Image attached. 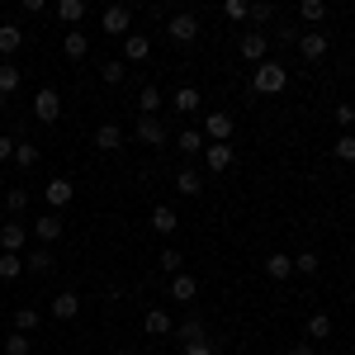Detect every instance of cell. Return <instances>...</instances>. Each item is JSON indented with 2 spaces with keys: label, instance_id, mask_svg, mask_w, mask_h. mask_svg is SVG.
Here are the masks:
<instances>
[{
  "label": "cell",
  "instance_id": "6da1fadb",
  "mask_svg": "<svg viewBox=\"0 0 355 355\" xmlns=\"http://www.w3.org/2000/svg\"><path fill=\"white\" fill-rule=\"evenodd\" d=\"M284 85H289V71H284L279 62H270V57L251 71V90H256V95H279Z\"/></svg>",
  "mask_w": 355,
  "mask_h": 355
},
{
  "label": "cell",
  "instance_id": "7a4b0ae2",
  "mask_svg": "<svg viewBox=\"0 0 355 355\" xmlns=\"http://www.w3.org/2000/svg\"><path fill=\"white\" fill-rule=\"evenodd\" d=\"M33 119H38V123H57V119H62V95H57L53 85H38V95H33Z\"/></svg>",
  "mask_w": 355,
  "mask_h": 355
},
{
  "label": "cell",
  "instance_id": "3957f363",
  "mask_svg": "<svg viewBox=\"0 0 355 355\" xmlns=\"http://www.w3.org/2000/svg\"><path fill=\"white\" fill-rule=\"evenodd\" d=\"M100 28H105L110 38H128V33H133V10H128V5H110V10L100 15Z\"/></svg>",
  "mask_w": 355,
  "mask_h": 355
},
{
  "label": "cell",
  "instance_id": "277c9868",
  "mask_svg": "<svg viewBox=\"0 0 355 355\" xmlns=\"http://www.w3.org/2000/svg\"><path fill=\"white\" fill-rule=\"evenodd\" d=\"M166 38H175V43H194V38H199V19H194L190 10H175V15L166 19Z\"/></svg>",
  "mask_w": 355,
  "mask_h": 355
},
{
  "label": "cell",
  "instance_id": "5b68a950",
  "mask_svg": "<svg viewBox=\"0 0 355 355\" xmlns=\"http://www.w3.org/2000/svg\"><path fill=\"white\" fill-rule=\"evenodd\" d=\"M137 142H147V147H166L171 142V133H166V123L157 119V114H137Z\"/></svg>",
  "mask_w": 355,
  "mask_h": 355
},
{
  "label": "cell",
  "instance_id": "8992f818",
  "mask_svg": "<svg viewBox=\"0 0 355 355\" xmlns=\"http://www.w3.org/2000/svg\"><path fill=\"white\" fill-rule=\"evenodd\" d=\"M237 48H242L246 62H256V67H261V62H266V53H270V38H266V28H246Z\"/></svg>",
  "mask_w": 355,
  "mask_h": 355
},
{
  "label": "cell",
  "instance_id": "52a82bcc",
  "mask_svg": "<svg viewBox=\"0 0 355 355\" xmlns=\"http://www.w3.org/2000/svg\"><path fill=\"white\" fill-rule=\"evenodd\" d=\"M232 128H237V119L232 114H204V142H227L232 137Z\"/></svg>",
  "mask_w": 355,
  "mask_h": 355
},
{
  "label": "cell",
  "instance_id": "ba28073f",
  "mask_svg": "<svg viewBox=\"0 0 355 355\" xmlns=\"http://www.w3.org/2000/svg\"><path fill=\"white\" fill-rule=\"evenodd\" d=\"M294 43H299L303 62H322V57H327V48H331V38L322 33V28H313V33H303V38H294Z\"/></svg>",
  "mask_w": 355,
  "mask_h": 355
},
{
  "label": "cell",
  "instance_id": "9c48e42d",
  "mask_svg": "<svg viewBox=\"0 0 355 355\" xmlns=\"http://www.w3.org/2000/svg\"><path fill=\"white\" fill-rule=\"evenodd\" d=\"M43 199H48V204H53V209H67V204H71V199H76V185H71V180H67V175H53V180H48V185H43Z\"/></svg>",
  "mask_w": 355,
  "mask_h": 355
},
{
  "label": "cell",
  "instance_id": "30bf717a",
  "mask_svg": "<svg viewBox=\"0 0 355 355\" xmlns=\"http://www.w3.org/2000/svg\"><path fill=\"white\" fill-rule=\"evenodd\" d=\"M24 270H28V275H38V279H43V275H53V270H57L53 246H33V251L24 256Z\"/></svg>",
  "mask_w": 355,
  "mask_h": 355
},
{
  "label": "cell",
  "instance_id": "8fae6325",
  "mask_svg": "<svg viewBox=\"0 0 355 355\" xmlns=\"http://www.w3.org/2000/svg\"><path fill=\"white\" fill-rule=\"evenodd\" d=\"M24 246H28V227H24V223H5V227H0V251L19 256Z\"/></svg>",
  "mask_w": 355,
  "mask_h": 355
},
{
  "label": "cell",
  "instance_id": "7c38bea8",
  "mask_svg": "<svg viewBox=\"0 0 355 355\" xmlns=\"http://www.w3.org/2000/svg\"><path fill=\"white\" fill-rule=\"evenodd\" d=\"M171 299H180V303H194V299H199V279H194L190 270L171 275Z\"/></svg>",
  "mask_w": 355,
  "mask_h": 355
},
{
  "label": "cell",
  "instance_id": "4fadbf2b",
  "mask_svg": "<svg viewBox=\"0 0 355 355\" xmlns=\"http://www.w3.org/2000/svg\"><path fill=\"white\" fill-rule=\"evenodd\" d=\"M232 162H237V152H232L227 142H209V147H204V166H209V171H227Z\"/></svg>",
  "mask_w": 355,
  "mask_h": 355
},
{
  "label": "cell",
  "instance_id": "5bb4252c",
  "mask_svg": "<svg viewBox=\"0 0 355 355\" xmlns=\"http://www.w3.org/2000/svg\"><path fill=\"white\" fill-rule=\"evenodd\" d=\"M142 331H147V336H171V331H175V322H171V313H166V308H147Z\"/></svg>",
  "mask_w": 355,
  "mask_h": 355
},
{
  "label": "cell",
  "instance_id": "9a60e30c",
  "mask_svg": "<svg viewBox=\"0 0 355 355\" xmlns=\"http://www.w3.org/2000/svg\"><path fill=\"white\" fill-rule=\"evenodd\" d=\"M19 48H24V28L19 24H0V62H10Z\"/></svg>",
  "mask_w": 355,
  "mask_h": 355
},
{
  "label": "cell",
  "instance_id": "2e32d148",
  "mask_svg": "<svg viewBox=\"0 0 355 355\" xmlns=\"http://www.w3.org/2000/svg\"><path fill=\"white\" fill-rule=\"evenodd\" d=\"M152 57V38L147 33H128L123 38V62H147Z\"/></svg>",
  "mask_w": 355,
  "mask_h": 355
},
{
  "label": "cell",
  "instance_id": "e0dca14e",
  "mask_svg": "<svg viewBox=\"0 0 355 355\" xmlns=\"http://www.w3.org/2000/svg\"><path fill=\"white\" fill-rule=\"evenodd\" d=\"M62 53L71 57V62H81V57L90 53V38H85L81 28H67V33H62Z\"/></svg>",
  "mask_w": 355,
  "mask_h": 355
},
{
  "label": "cell",
  "instance_id": "ac0fdd59",
  "mask_svg": "<svg viewBox=\"0 0 355 355\" xmlns=\"http://www.w3.org/2000/svg\"><path fill=\"white\" fill-rule=\"evenodd\" d=\"M19 81H24V71H19L15 62H0V105H5V100L19 90Z\"/></svg>",
  "mask_w": 355,
  "mask_h": 355
},
{
  "label": "cell",
  "instance_id": "d6986e66",
  "mask_svg": "<svg viewBox=\"0 0 355 355\" xmlns=\"http://www.w3.org/2000/svg\"><path fill=\"white\" fill-rule=\"evenodd\" d=\"M95 147H100V152H119V147H123V128H119V123H100V128H95Z\"/></svg>",
  "mask_w": 355,
  "mask_h": 355
},
{
  "label": "cell",
  "instance_id": "ffe728a7",
  "mask_svg": "<svg viewBox=\"0 0 355 355\" xmlns=\"http://www.w3.org/2000/svg\"><path fill=\"white\" fill-rule=\"evenodd\" d=\"M175 227H180V218H175V209H171V204H157V209H152V232H162V237H171Z\"/></svg>",
  "mask_w": 355,
  "mask_h": 355
},
{
  "label": "cell",
  "instance_id": "44dd1931",
  "mask_svg": "<svg viewBox=\"0 0 355 355\" xmlns=\"http://www.w3.org/2000/svg\"><path fill=\"white\" fill-rule=\"evenodd\" d=\"M33 237H38L43 246H53L57 237H62V218H57V214H43V218L33 223Z\"/></svg>",
  "mask_w": 355,
  "mask_h": 355
},
{
  "label": "cell",
  "instance_id": "7402d4cb",
  "mask_svg": "<svg viewBox=\"0 0 355 355\" xmlns=\"http://www.w3.org/2000/svg\"><path fill=\"white\" fill-rule=\"evenodd\" d=\"M175 336H180V346H190V341H209V327H204V318H185L180 327H175Z\"/></svg>",
  "mask_w": 355,
  "mask_h": 355
},
{
  "label": "cell",
  "instance_id": "603a6c76",
  "mask_svg": "<svg viewBox=\"0 0 355 355\" xmlns=\"http://www.w3.org/2000/svg\"><path fill=\"white\" fill-rule=\"evenodd\" d=\"M85 15H90V5H85V0H62V5H57V19H62V24H71V28H81Z\"/></svg>",
  "mask_w": 355,
  "mask_h": 355
},
{
  "label": "cell",
  "instance_id": "cb8c5ba5",
  "mask_svg": "<svg viewBox=\"0 0 355 355\" xmlns=\"http://www.w3.org/2000/svg\"><path fill=\"white\" fill-rule=\"evenodd\" d=\"M76 313H81V299H76L71 289H67V294H57V299H53V318H57V322H71Z\"/></svg>",
  "mask_w": 355,
  "mask_h": 355
},
{
  "label": "cell",
  "instance_id": "d4e9b609",
  "mask_svg": "<svg viewBox=\"0 0 355 355\" xmlns=\"http://www.w3.org/2000/svg\"><path fill=\"white\" fill-rule=\"evenodd\" d=\"M266 275H270V279H289V275H294V256L270 251V256H266Z\"/></svg>",
  "mask_w": 355,
  "mask_h": 355
},
{
  "label": "cell",
  "instance_id": "484cf974",
  "mask_svg": "<svg viewBox=\"0 0 355 355\" xmlns=\"http://www.w3.org/2000/svg\"><path fill=\"white\" fill-rule=\"evenodd\" d=\"M303 336H308V341H327L331 336V318L327 313H313V318L303 322Z\"/></svg>",
  "mask_w": 355,
  "mask_h": 355
},
{
  "label": "cell",
  "instance_id": "4316f807",
  "mask_svg": "<svg viewBox=\"0 0 355 355\" xmlns=\"http://www.w3.org/2000/svg\"><path fill=\"white\" fill-rule=\"evenodd\" d=\"M171 105H175V114H199V90H194V85H180V90L171 95Z\"/></svg>",
  "mask_w": 355,
  "mask_h": 355
},
{
  "label": "cell",
  "instance_id": "83f0119b",
  "mask_svg": "<svg viewBox=\"0 0 355 355\" xmlns=\"http://www.w3.org/2000/svg\"><path fill=\"white\" fill-rule=\"evenodd\" d=\"M15 166H19V171H33V166H38V147H33L28 137H15Z\"/></svg>",
  "mask_w": 355,
  "mask_h": 355
},
{
  "label": "cell",
  "instance_id": "f1b7e54d",
  "mask_svg": "<svg viewBox=\"0 0 355 355\" xmlns=\"http://www.w3.org/2000/svg\"><path fill=\"white\" fill-rule=\"evenodd\" d=\"M175 190L180 194H204V175H199V171H194V166H185V171H180V175H175Z\"/></svg>",
  "mask_w": 355,
  "mask_h": 355
},
{
  "label": "cell",
  "instance_id": "f546056e",
  "mask_svg": "<svg viewBox=\"0 0 355 355\" xmlns=\"http://www.w3.org/2000/svg\"><path fill=\"white\" fill-rule=\"evenodd\" d=\"M100 76H105V85H123L128 81V62H123V57H110V62L100 67Z\"/></svg>",
  "mask_w": 355,
  "mask_h": 355
},
{
  "label": "cell",
  "instance_id": "4dcf8cb0",
  "mask_svg": "<svg viewBox=\"0 0 355 355\" xmlns=\"http://www.w3.org/2000/svg\"><path fill=\"white\" fill-rule=\"evenodd\" d=\"M175 147H180V152H190V157H204V147H209V142H204L199 128H185V133L175 137Z\"/></svg>",
  "mask_w": 355,
  "mask_h": 355
},
{
  "label": "cell",
  "instance_id": "1f68e13d",
  "mask_svg": "<svg viewBox=\"0 0 355 355\" xmlns=\"http://www.w3.org/2000/svg\"><path fill=\"white\" fill-rule=\"evenodd\" d=\"M299 19L318 28L322 19H327V5H322V0H303V5H299Z\"/></svg>",
  "mask_w": 355,
  "mask_h": 355
},
{
  "label": "cell",
  "instance_id": "d6a6232c",
  "mask_svg": "<svg viewBox=\"0 0 355 355\" xmlns=\"http://www.w3.org/2000/svg\"><path fill=\"white\" fill-rule=\"evenodd\" d=\"M157 270H166V275H180V270H185V256H180L175 246H166L162 256H157Z\"/></svg>",
  "mask_w": 355,
  "mask_h": 355
},
{
  "label": "cell",
  "instance_id": "836d02e7",
  "mask_svg": "<svg viewBox=\"0 0 355 355\" xmlns=\"http://www.w3.org/2000/svg\"><path fill=\"white\" fill-rule=\"evenodd\" d=\"M19 275H24V256L0 251V279H19Z\"/></svg>",
  "mask_w": 355,
  "mask_h": 355
},
{
  "label": "cell",
  "instance_id": "e575fe53",
  "mask_svg": "<svg viewBox=\"0 0 355 355\" xmlns=\"http://www.w3.org/2000/svg\"><path fill=\"white\" fill-rule=\"evenodd\" d=\"M318 270H322L318 251H299V256H294V275H318Z\"/></svg>",
  "mask_w": 355,
  "mask_h": 355
},
{
  "label": "cell",
  "instance_id": "d590c367",
  "mask_svg": "<svg viewBox=\"0 0 355 355\" xmlns=\"http://www.w3.org/2000/svg\"><path fill=\"white\" fill-rule=\"evenodd\" d=\"M331 157H336V162H346V166H351V162H355V133H341V137H336V147H331Z\"/></svg>",
  "mask_w": 355,
  "mask_h": 355
},
{
  "label": "cell",
  "instance_id": "8d00e7d4",
  "mask_svg": "<svg viewBox=\"0 0 355 355\" xmlns=\"http://www.w3.org/2000/svg\"><path fill=\"white\" fill-rule=\"evenodd\" d=\"M137 110H142V114H157V110H162V90H157V85H142V95H137Z\"/></svg>",
  "mask_w": 355,
  "mask_h": 355
},
{
  "label": "cell",
  "instance_id": "74e56055",
  "mask_svg": "<svg viewBox=\"0 0 355 355\" xmlns=\"http://www.w3.org/2000/svg\"><path fill=\"white\" fill-rule=\"evenodd\" d=\"M5 209H10V214H24V209H28V190H24V185H10V194H5Z\"/></svg>",
  "mask_w": 355,
  "mask_h": 355
},
{
  "label": "cell",
  "instance_id": "f35d334b",
  "mask_svg": "<svg viewBox=\"0 0 355 355\" xmlns=\"http://www.w3.org/2000/svg\"><path fill=\"white\" fill-rule=\"evenodd\" d=\"M33 351V341H28L24 331H10V336H5V355H28Z\"/></svg>",
  "mask_w": 355,
  "mask_h": 355
},
{
  "label": "cell",
  "instance_id": "ab89813d",
  "mask_svg": "<svg viewBox=\"0 0 355 355\" xmlns=\"http://www.w3.org/2000/svg\"><path fill=\"white\" fill-rule=\"evenodd\" d=\"M33 327H38V308H19V313H15V331H24V336H28Z\"/></svg>",
  "mask_w": 355,
  "mask_h": 355
},
{
  "label": "cell",
  "instance_id": "60d3db41",
  "mask_svg": "<svg viewBox=\"0 0 355 355\" xmlns=\"http://www.w3.org/2000/svg\"><path fill=\"white\" fill-rule=\"evenodd\" d=\"M246 19H256V24L266 28L275 19V5H246Z\"/></svg>",
  "mask_w": 355,
  "mask_h": 355
},
{
  "label": "cell",
  "instance_id": "b9f144b4",
  "mask_svg": "<svg viewBox=\"0 0 355 355\" xmlns=\"http://www.w3.org/2000/svg\"><path fill=\"white\" fill-rule=\"evenodd\" d=\"M331 119H336V128H341V133H346V128H351V123H355V105H346V100H341V105H336V114H331Z\"/></svg>",
  "mask_w": 355,
  "mask_h": 355
},
{
  "label": "cell",
  "instance_id": "7bdbcfd3",
  "mask_svg": "<svg viewBox=\"0 0 355 355\" xmlns=\"http://www.w3.org/2000/svg\"><path fill=\"white\" fill-rule=\"evenodd\" d=\"M223 19H227V24H242V19H246V5H242V0H227V5H223Z\"/></svg>",
  "mask_w": 355,
  "mask_h": 355
},
{
  "label": "cell",
  "instance_id": "ee69618b",
  "mask_svg": "<svg viewBox=\"0 0 355 355\" xmlns=\"http://www.w3.org/2000/svg\"><path fill=\"white\" fill-rule=\"evenodd\" d=\"M180 355H218V351H214V341H190V346H180Z\"/></svg>",
  "mask_w": 355,
  "mask_h": 355
},
{
  "label": "cell",
  "instance_id": "f6af8a7d",
  "mask_svg": "<svg viewBox=\"0 0 355 355\" xmlns=\"http://www.w3.org/2000/svg\"><path fill=\"white\" fill-rule=\"evenodd\" d=\"M5 162H15V137L0 133V166H5Z\"/></svg>",
  "mask_w": 355,
  "mask_h": 355
},
{
  "label": "cell",
  "instance_id": "bcb514c9",
  "mask_svg": "<svg viewBox=\"0 0 355 355\" xmlns=\"http://www.w3.org/2000/svg\"><path fill=\"white\" fill-rule=\"evenodd\" d=\"M289 355H318V351H313V341H294V346H289Z\"/></svg>",
  "mask_w": 355,
  "mask_h": 355
},
{
  "label": "cell",
  "instance_id": "7dc6e473",
  "mask_svg": "<svg viewBox=\"0 0 355 355\" xmlns=\"http://www.w3.org/2000/svg\"><path fill=\"white\" fill-rule=\"evenodd\" d=\"M114 355H133V351H114Z\"/></svg>",
  "mask_w": 355,
  "mask_h": 355
}]
</instances>
